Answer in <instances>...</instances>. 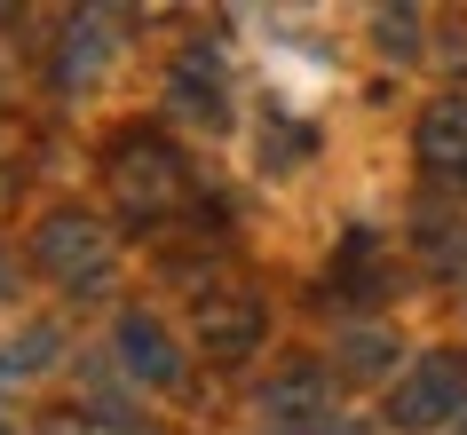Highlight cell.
I'll list each match as a JSON object with an SVG mask.
<instances>
[{
	"label": "cell",
	"instance_id": "6da1fadb",
	"mask_svg": "<svg viewBox=\"0 0 467 435\" xmlns=\"http://www.w3.org/2000/svg\"><path fill=\"white\" fill-rule=\"evenodd\" d=\"M103 182H111V206H119L135 230H159V222H174L191 206V159H182L159 127L119 135L111 159H103Z\"/></svg>",
	"mask_w": 467,
	"mask_h": 435
},
{
	"label": "cell",
	"instance_id": "7a4b0ae2",
	"mask_svg": "<svg viewBox=\"0 0 467 435\" xmlns=\"http://www.w3.org/2000/svg\"><path fill=\"white\" fill-rule=\"evenodd\" d=\"M32 269L64 293H103L119 277V245L88 206H56V214L32 222Z\"/></svg>",
	"mask_w": 467,
	"mask_h": 435
},
{
	"label": "cell",
	"instance_id": "3957f363",
	"mask_svg": "<svg viewBox=\"0 0 467 435\" xmlns=\"http://www.w3.org/2000/svg\"><path fill=\"white\" fill-rule=\"evenodd\" d=\"M467 419V357L460 348H428L412 372L389 388V428L396 435H443Z\"/></svg>",
	"mask_w": 467,
	"mask_h": 435
},
{
	"label": "cell",
	"instance_id": "277c9868",
	"mask_svg": "<svg viewBox=\"0 0 467 435\" xmlns=\"http://www.w3.org/2000/svg\"><path fill=\"white\" fill-rule=\"evenodd\" d=\"M111 357H119V372L135 388H150V396H182V388H191L182 340L167 333V316H150V309H119V325H111Z\"/></svg>",
	"mask_w": 467,
	"mask_h": 435
},
{
	"label": "cell",
	"instance_id": "5b68a950",
	"mask_svg": "<svg viewBox=\"0 0 467 435\" xmlns=\"http://www.w3.org/2000/svg\"><path fill=\"white\" fill-rule=\"evenodd\" d=\"M317 419H333V364H309V357L277 364L254 396V435H294Z\"/></svg>",
	"mask_w": 467,
	"mask_h": 435
},
{
	"label": "cell",
	"instance_id": "8992f818",
	"mask_svg": "<svg viewBox=\"0 0 467 435\" xmlns=\"http://www.w3.org/2000/svg\"><path fill=\"white\" fill-rule=\"evenodd\" d=\"M262 333H270V301L262 293L230 285V293H206L198 301V357L206 364H246L262 348Z\"/></svg>",
	"mask_w": 467,
	"mask_h": 435
},
{
	"label": "cell",
	"instance_id": "52a82bcc",
	"mask_svg": "<svg viewBox=\"0 0 467 435\" xmlns=\"http://www.w3.org/2000/svg\"><path fill=\"white\" fill-rule=\"evenodd\" d=\"M167 111H174V119H191V127H206V135H222V127H230V88H222L214 48H182V56H174V72H167Z\"/></svg>",
	"mask_w": 467,
	"mask_h": 435
},
{
	"label": "cell",
	"instance_id": "ba28073f",
	"mask_svg": "<svg viewBox=\"0 0 467 435\" xmlns=\"http://www.w3.org/2000/svg\"><path fill=\"white\" fill-rule=\"evenodd\" d=\"M111 56H119V16L88 8V16H72V25H64L48 72H56V88H64V96H79V88H96V79L111 72Z\"/></svg>",
	"mask_w": 467,
	"mask_h": 435
},
{
	"label": "cell",
	"instance_id": "9c48e42d",
	"mask_svg": "<svg viewBox=\"0 0 467 435\" xmlns=\"http://www.w3.org/2000/svg\"><path fill=\"white\" fill-rule=\"evenodd\" d=\"M412 159H420V174H436V182H460L467 174V96H436L412 119Z\"/></svg>",
	"mask_w": 467,
	"mask_h": 435
},
{
	"label": "cell",
	"instance_id": "30bf717a",
	"mask_svg": "<svg viewBox=\"0 0 467 435\" xmlns=\"http://www.w3.org/2000/svg\"><path fill=\"white\" fill-rule=\"evenodd\" d=\"M396 364H404V348H396V333L389 325H372V316H348L341 333H333V372H341V380H404V372H396Z\"/></svg>",
	"mask_w": 467,
	"mask_h": 435
},
{
	"label": "cell",
	"instance_id": "8fae6325",
	"mask_svg": "<svg viewBox=\"0 0 467 435\" xmlns=\"http://www.w3.org/2000/svg\"><path fill=\"white\" fill-rule=\"evenodd\" d=\"M79 372H88V411H79L88 428H111V435H159V428L143 419V404H135V380H127V372H111V364H79Z\"/></svg>",
	"mask_w": 467,
	"mask_h": 435
},
{
	"label": "cell",
	"instance_id": "7c38bea8",
	"mask_svg": "<svg viewBox=\"0 0 467 435\" xmlns=\"http://www.w3.org/2000/svg\"><path fill=\"white\" fill-rule=\"evenodd\" d=\"M56 357H64V333L56 325H16V333L0 340V396L8 388H32L40 372H56Z\"/></svg>",
	"mask_w": 467,
	"mask_h": 435
},
{
	"label": "cell",
	"instance_id": "4fadbf2b",
	"mask_svg": "<svg viewBox=\"0 0 467 435\" xmlns=\"http://www.w3.org/2000/svg\"><path fill=\"white\" fill-rule=\"evenodd\" d=\"M420 254H428V269H467V222H443V214H420L412 222Z\"/></svg>",
	"mask_w": 467,
	"mask_h": 435
},
{
	"label": "cell",
	"instance_id": "5bb4252c",
	"mask_svg": "<svg viewBox=\"0 0 467 435\" xmlns=\"http://www.w3.org/2000/svg\"><path fill=\"white\" fill-rule=\"evenodd\" d=\"M420 32H428L420 8H380V16H372V40L389 48V64H420Z\"/></svg>",
	"mask_w": 467,
	"mask_h": 435
},
{
	"label": "cell",
	"instance_id": "9a60e30c",
	"mask_svg": "<svg viewBox=\"0 0 467 435\" xmlns=\"http://www.w3.org/2000/svg\"><path fill=\"white\" fill-rule=\"evenodd\" d=\"M294 435H357V428H348L341 411H333V419H317V428H294Z\"/></svg>",
	"mask_w": 467,
	"mask_h": 435
},
{
	"label": "cell",
	"instance_id": "2e32d148",
	"mask_svg": "<svg viewBox=\"0 0 467 435\" xmlns=\"http://www.w3.org/2000/svg\"><path fill=\"white\" fill-rule=\"evenodd\" d=\"M0 301H16V262L0 254Z\"/></svg>",
	"mask_w": 467,
	"mask_h": 435
},
{
	"label": "cell",
	"instance_id": "e0dca14e",
	"mask_svg": "<svg viewBox=\"0 0 467 435\" xmlns=\"http://www.w3.org/2000/svg\"><path fill=\"white\" fill-rule=\"evenodd\" d=\"M40 435H96L88 419H56V428H40Z\"/></svg>",
	"mask_w": 467,
	"mask_h": 435
},
{
	"label": "cell",
	"instance_id": "ac0fdd59",
	"mask_svg": "<svg viewBox=\"0 0 467 435\" xmlns=\"http://www.w3.org/2000/svg\"><path fill=\"white\" fill-rule=\"evenodd\" d=\"M0 198H8V159H0Z\"/></svg>",
	"mask_w": 467,
	"mask_h": 435
},
{
	"label": "cell",
	"instance_id": "d6986e66",
	"mask_svg": "<svg viewBox=\"0 0 467 435\" xmlns=\"http://www.w3.org/2000/svg\"><path fill=\"white\" fill-rule=\"evenodd\" d=\"M0 435H16V419H0Z\"/></svg>",
	"mask_w": 467,
	"mask_h": 435
},
{
	"label": "cell",
	"instance_id": "ffe728a7",
	"mask_svg": "<svg viewBox=\"0 0 467 435\" xmlns=\"http://www.w3.org/2000/svg\"><path fill=\"white\" fill-rule=\"evenodd\" d=\"M451 435H467V419H460V428H451Z\"/></svg>",
	"mask_w": 467,
	"mask_h": 435
}]
</instances>
